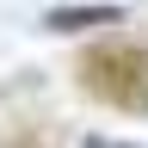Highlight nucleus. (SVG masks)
I'll list each match as a JSON object with an SVG mask.
<instances>
[{
	"label": "nucleus",
	"instance_id": "7ed1b4c3",
	"mask_svg": "<svg viewBox=\"0 0 148 148\" xmlns=\"http://www.w3.org/2000/svg\"><path fill=\"white\" fill-rule=\"evenodd\" d=\"M86 148H130V142H111V136H92Z\"/></svg>",
	"mask_w": 148,
	"mask_h": 148
},
{
	"label": "nucleus",
	"instance_id": "f03ea898",
	"mask_svg": "<svg viewBox=\"0 0 148 148\" xmlns=\"http://www.w3.org/2000/svg\"><path fill=\"white\" fill-rule=\"evenodd\" d=\"M43 25L49 31H105V25H123V6H111V0H99V6H49Z\"/></svg>",
	"mask_w": 148,
	"mask_h": 148
},
{
	"label": "nucleus",
	"instance_id": "f257e3e1",
	"mask_svg": "<svg viewBox=\"0 0 148 148\" xmlns=\"http://www.w3.org/2000/svg\"><path fill=\"white\" fill-rule=\"evenodd\" d=\"M86 74V92H99V99L123 105V111H148V56L142 49H105V56H86L80 62Z\"/></svg>",
	"mask_w": 148,
	"mask_h": 148
}]
</instances>
